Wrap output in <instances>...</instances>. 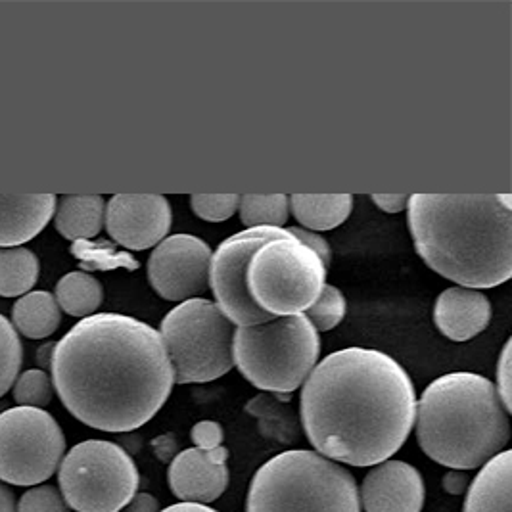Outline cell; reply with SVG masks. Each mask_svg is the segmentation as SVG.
<instances>
[{
    "label": "cell",
    "instance_id": "obj_1",
    "mask_svg": "<svg viewBox=\"0 0 512 512\" xmlns=\"http://www.w3.org/2000/svg\"><path fill=\"white\" fill-rule=\"evenodd\" d=\"M50 369L71 415L114 434L154 419L175 384L160 332L119 313H98L73 326L56 342Z\"/></svg>",
    "mask_w": 512,
    "mask_h": 512
},
{
    "label": "cell",
    "instance_id": "obj_2",
    "mask_svg": "<svg viewBox=\"0 0 512 512\" xmlns=\"http://www.w3.org/2000/svg\"><path fill=\"white\" fill-rule=\"evenodd\" d=\"M300 415L319 455L338 465L376 466L409 440L417 392L388 353L346 348L330 353L303 382Z\"/></svg>",
    "mask_w": 512,
    "mask_h": 512
},
{
    "label": "cell",
    "instance_id": "obj_3",
    "mask_svg": "<svg viewBox=\"0 0 512 512\" xmlns=\"http://www.w3.org/2000/svg\"><path fill=\"white\" fill-rule=\"evenodd\" d=\"M407 221L417 254L443 279L474 290L511 279V194H413Z\"/></svg>",
    "mask_w": 512,
    "mask_h": 512
},
{
    "label": "cell",
    "instance_id": "obj_4",
    "mask_svg": "<svg viewBox=\"0 0 512 512\" xmlns=\"http://www.w3.org/2000/svg\"><path fill=\"white\" fill-rule=\"evenodd\" d=\"M415 424L420 449L449 470L482 468L511 440L509 413L482 374L436 378L417 401Z\"/></svg>",
    "mask_w": 512,
    "mask_h": 512
},
{
    "label": "cell",
    "instance_id": "obj_5",
    "mask_svg": "<svg viewBox=\"0 0 512 512\" xmlns=\"http://www.w3.org/2000/svg\"><path fill=\"white\" fill-rule=\"evenodd\" d=\"M246 512H363L350 470L317 451L290 449L257 470Z\"/></svg>",
    "mask_w": 512,
    "mask_h": 512
},
{
    "label": "cell",
    "instance_id": "obj_6",
    "mask_svg": "<svg viewBox=\"0 0 512 512\" xmlns=\"http://www.w3.org/2000/svg\"><path fill=\"white\" fill-rule=\"evenodd\" d=\"M319 353V332L303 313L234 328L233 363L263 392H296L317 367Z\"/></svg>",
    "mask_w": 512,
    "mask_h": 512
},
{
    "label": "cell",
    "instance_id": "obj_7",
    "mask_svg": "<svg viewBox=\"0 0 512 512\" xmlns=\"http://www.w3.org/2000/svg\"><path fill=\"white\" fill-rule=\"evenodd\" d=\"M236 326L217 305L196 298L173 307L160 325L175 384H204L231 373Z\"/></svg>",
    "mask_w": 512,
    "mask_h": 512
},
{
    "label": "cell",
    "instance_id": "obj_8",
    "mask_svg": "<svg viewBox=\"0 0 512 512\" xmlns=\"http://www.w3.org/2000/svg\"><path fill=\"white\" fill-rule=\"evenodd\" d=\"M326 267L294 236L261 244L246 269V288L263 313L290 317L305 313L319 298Z\"/></svg>",
    "mask_w": 512,
    "mask_h": 512
},
{
    "label": "cell",
    "instance_id": "obj_9",
    "mask_svg": "<svg viewBox=\"0 0 512 512\" xmlns=\"http://www.w3.org/2000/svg\"><path fill=\"white\" fill-rule=\"evenodd\" d=\"M139 468L114 442L87 440L71 447L58 470V484L71 511H123L139 489Z\"/></svg>",
    "mask_w": 512,
    "mask_h": 512
},
{
    "label": "cell",
    "instance_id": "obj_10",
    "mask_svg": "<svg viewBox=\"0 0 512 512\" xmlns=\"http://www.w3.org/2000/svg\"><path fill=\"white\" fill-rule=\"evenodd\" d=\"M66 438L43 409L14 407L0 413V482L33 488L62 465Z\"/></svg>",
    "mask_w": 512,
    "mask_h": 512
},
{
    "label": "cell",
    "instance_id": "obj_11",
    "mask_svg": "<svg viewBox=\"0 0 512 512\" xmlns=\"http://www.w3.org/2000/svg\"><path fill=\"white\" fill-rule=\"evenodd\" d=\"M290 236L286 229H246L223 240L211 254L213 303L234 326L261 325L275 319L252 302L246 288V269L261 244Z\"/></svg>",
    "mask_w": 512,
    "mask_h": 512
},
{
    "label": "cell",
    "instance_id": "obj_12",
    "mask_svg": "<svg viewBox=\"0 0 512 512\" xmlns=\"http://www.w3.org/2000/svg\"><path fill=\"white\" fill-rule=\"evenodd\" d=\"M211 254L210 244L198 236H167L148 259V280L167 302L202 298L210 288Z\"/></svg>",
    "mask_w": 512,
    "mask_h": 512
},
{
    "label": "cell",
    "instance_id": "obj_13",
    "mask_svg": "<svg viewBox=\"0 0 512 512\" xmlns=\"http://www.w3.org/2000/svg\"><path fill=\"white\" fill-rule=\"evenodd\" d=\"M104 225L119 246L148 250L171 231V206L160 194H116L106 204Z\"/></svg>",
    "mask_w": 512,
    "mask_h": 512
},
{
    "label": "cell",
    "instance_id": "obj_14",
    "mask_svg": "<svg viewBox=\"0 0 512 512\" xmlns=\"http://www.w3.org/2000/svg\"><path fill=\"white\" fill-rule=\"evenodd\" d=\"M229 449L219 445L211 451L185 449L169 463V488L183 503L208 505L229 488Z\"/></svg>",
    "mask_w": 512,
    "mask_h": 512
},
{
    "label": "cell",
    "instance_id": "obj_15",
    "mask_svg": "<svg viewBox=\"0 0 512 512\" xmlns=\"http://www.w3.org/2000/svg\"><path fill=\"white\" fill-rule=\"evenodd\" d=\"M359 499L365 512H420L426 499L424 478L415 466L388 459L369 470Z\"/></svg>",
    "mask_w": 512,
    "mask_h": 512
},
{
    "label": "cell",
    "instance_id": "obj_16",
    "mask_svg": "<svg viewBox=\"0 0 512 512\" xmlns=\"http://www.w3.org/2000/svg\"><path fill=\"white\" fill-rule=\"evenodd\" d=\"M491 321V303L482 290L451 286L434 305V323L445 338L468 342L482 334Z\"/></svg>",
    "mask_w": 512,
    "mask_h": 512
},
{
    "label": "cell",
    "instance_id": "obj_17",
    "mask_svg": "<svg viewBox=\"0 0 512 512\" xmlns=\"http://www.w3.org/2000/svg\"><path fill=\"white\" fill-rule=\"evenodd\" d=\"M54 211V194H0V248L33 240L47 227Z\"/></svg>",
    "mask_w": 512,
    "mask_h": 512
},
{
    "label": "cell",
    "instance_id": "obj_18",
    "mask_svg": "<svg viewBox=\"0 0 512 512\" xmlns=\"http://www.w3.org/2000/svg\"><path fill=\"white\" fill-rule=\"evenodd\" d=\"M512 453L489 459L466 493L463 512H511Z\"/></svg>",
    "mask_w": 512,
    "mask_h": 512
},
{
    "label": "cell",
    "instance_id": "obj_19",
    "mask_svg": "<svg viewBox=\"0 0 512 512\" xmlns=\"http://www.w3.org/2000/svg\"><path fill=\"white\" fill-rule=\"evenodd\" d=\"M290 211L307 231H332L340 227L353 210L351 194H292Z\"/></svg>",
    "mask_w": 512,
    "mask_h": 512
},
{
    "label": "cell",
    "instance_id": "obj_20",
    "mask_svg": "<svg viewBox=\"0 0 512 512\" xmlns=\"http://www.w3.org/2000/svg\"><path fill=\"white\" fill-rule=\"evenodd\" d=\"M104 211L102 196H64L54 211L56 231L73 242L91 240L102 231Z\"/></svg>",
    "mask_w": 512,
    "mask_h": 512
},
{
    "label": "cell",
    "instance_id": "obj_21",
    "mask_svg": "<svg viewBox=\"0 0 512 512\" xmlns=\"http://www.w3.org/2000/svg\"><path fill=\"white\" fill-rule=\"evenodd\" d=\"M12 321L25 338L43 340L58 330L60 307L56 298L45 290L29 292L14 305Z\"/></svg>",
    "mask_w": 512,
    "mask_h": 512
},
{
    "label": "cell",
    "instance_id": "obj_22",
    "mask_svg": "<svg viewBox=\"0 0 512 512\" xmlns=\"http://www.w3.org/2000/svg\"><path fill=\"white\" fill-rule=\"evenodd\" d=\"M102 300V284L87 273L73 271L56 284V303L71 317H93L96 309L102 305Z\"/></svg>",
    "mask_w": 512,
    "mask_h": 512
},
{
    "label": "cell",
    "instance_id": "obj_23",
    "mask_svg": "<svg viewBox=\"0 0 512 512\" xmlns=\"http://www.w3.org/2000/svg\"><path fill=\"white\" fill-rule=\"evenodd\" d=\"M39 279V259L27 248H0V296L27 294Z\"/></svg>",
    "mask_w": 512,
    "mask_h": 512
},
{
    "label": "cell",
    "instance_id": "obj_24",
    "mask_svg": "<svg viewBox=\"0 0 512 512\" xmlns=\"http://www.w3.org/2000/svg\"><path fill=\"white\" fill-rule=\"evenodd\" d=\"M288 196L286 194H246L240 196L238 213L246 229H282L288 221Z\"/></svg>",
    "mask_w": 512,
    "mask_h": 512
},
{
    "label": "cell",
    "instance_id": "obj_25",
    "mask_svg": "<svg viewBox=\"0 0 512 512\" xmlns=\"http://www.w3.org/2000/svg\"><path fill=\"white\" fill-rule=\"evenodd\" d=\"M73 256L81 259V265L89 271H112L117 267H125L129 271L139 269V261L127 252H119L114 242L108 240H79L71 248Z\"/></svg>",
    "mask_w": 512,
    "mask_h": 512
},
{
    "label": "cell",
    "instance_id": "obj_26",
    "mask_svg": "<svg viewBox=\"0 0 512 512\" xmlns=\"http://www.w3.org/2000/svg\"><path fill=\"white\" fill-rule=\"evenodd\" d=\"M24 348L14 325L0 315V397L4 396L22 369Z\"/></svg>",
    "mask_w": 512,
    "mask_h": 512
},
{
    "label": "cell",
    "instance_id": "obj_27",
    "mask_svg": "<svg viewBox=\"0 0 512 512\" xmlns=\"http://www.w3.org/2000/svg\"><path fill=\"white\" fill-rule=\"evenodd\" d=\"M346 309L348 305L344 294L336 286L325 284L319 298L303 315L315 326L317 332H328L344 321Z\"/></svg>",
    "mask_w": 512,
    "mask_h": 512
},
{
    "label": "cell",
    "instance_id": "obj_28",
    "mask_svg": "<svg viewBox=\"0 0 512 512\" xmlns=\"http://www.w3.org/2000/svg\"><path fill=\"white\" fill-rule=\"evenodd\" d=\"M54 397V384L52 378L43 369L25 371L14 386V399L22 407L43 409Z\"/></svg>",
    "mask_w": 512,
    "mask_h": 512
},
{
    "label": "cell",
    "instance_id": "obj_29",
    "mask_svg": "<svg viewBox=\"0 0 512 512\" xmlns=\"http://www.w3.org/2000/svg\"><path fill=\"white\" fill-rule=\"evenodd\" d=\"M240 204L238 194H192L190 196V208L196 213V217L221 223L231 219Z\"/></svg>",
    "mask_w": 512,
    "mask_h": 512
},
{
    "label": "cell",
    "instance_id": "obj_30",
    "mask_svg": "<svg viewBox=\"0 0 512 512\" xmlns=\"http://www.w3.org/2000/svg\"><path fill=\"white\" fill-rule=\"evenodd\" d=\"M16 512H71L62 493L54 486H35L25 491Z\"/></svg>",
    "mask_w": 512,
    "mask_h": 512
},
{
    "label": "cell",
    "instance_id": "obj_31",
    "mask_svg": "<svg viewBox=\"0 0 512 512\" xmlns=\"http://www.w3.org/2000/svg\"><path fill=\"white\" fill-rule=\"evenodd\" d=\"M512 342L507 340L505 348L501 351V357L497 361V394L501 397L507 413H512V363H511Z\"/></svg>",
    "mask_w": 512,
    "mask_h": 512
},
{
    "label": "cell",
    "instance_id": "obj_32",
    "mask_svg": "<svg viewBox=\"0 0 512 512\" xmlns=\"http://www.w3.org/2000/svg\"><path fill=\"white\" fill-rule=\"evenodd\" d=\"M190 438H192V443L198 449L211 451V449L223 445L225 432H223V426L219 422H215V420H200V422H196L192 426Z\"/></svg>",
    "mask_w": 512,
    "mask_h": 512
},
{
    "label": "cell",
    "instance_id": "obj_33",
    "mask_svg": "<svg viewBox=\"0 0 512 512\" xmlns=\"http://www.w3.org/2000/svg\"><path fill=\"white\" fill-rule=\"evenodd\" d=\"M286 231L292 234L296 240H300L303 246H307L309 250H313L317 256L321 257V261L325 263L326 267H328V263H330V246H328V242H326L321 234L307 231V229H302V227H288Z\"/></svg>",
    "mask_w": 512,
    "mask_h": 512
},
{
    "label": "cell",
    "instance_id": "obj_34",
    "mask_svg": "<svg viewBox=\"0 0 512 512\" xmlns=\"http://www.w3.org/2000/svg\"><path fill=\"white\" fill-rule=\"evenodd\" d=\"M371 200L386 213H401L407 210V204H409L407 194H373Z\"/></svg>",
    "mask_w": 512,
    "mask_h": 512
},
{
    "label": "cell",
    "instance_id": "obj_35",
    "mask_svg": "<svg viewBox=\"0 0 512 512\" xmlns=\"http://www.w3.org/2000/svg\"><path fill=\"white\" fill-rule=\"evenodd\" d=\"M443 489L451 495H463L468 488V476L465 470H449L443 476Z\"/></svg>",
    "mask_w": 512,
    "mask_h": 512
},
{
    "label": "cell",
    "instance_id": "obj_36",
    "mask_svg": "<svg viewBox=\"0 0 512 512\" xmlns=\"http://www.w3.org/2000/svg\"><path fill=\"white\" fill-rule=\"evenodd\" d=\"M160 501L152 493H137L123 512H160Z\"/></svg>",
    "mask_w": 512,
    "mask_h": 512
},
{
    "label": "cell",
    "instance_id": "obj_37",
    "mask_svg": "<svg viewBox=\"0 0 512 512\" xmlns=\"http://www.w3.org/2000/svg\"><path fill=\"white\" fill-rule=\"evenodd\" d=\"M154 447H156V455L163 459V461H173L175 453H177V442L173 440V436H163L154 440Z\"/></svg>",
    "mask_w": 512,
    "mask_h": 512
},
{
    "label": "cell",
    "instance_id": "obj_38",
    "mask_svg": "<svg viewBox=\"0 0 512 512\" xmlns=\"http://www.w3.org/2000/svg\"><path fill=\"white\" fill-rule=\"evenodd\" d=\"M160 512H219L217 509H211L208 505H198V503H175L167 509Z\"/></svg>",
    "mask_w": 512,
    "mask_h": 512
},
{
    "label": "cell",
    "instance_id": "obj_39",
    "mask_svg": "<svg viewBox=\"0 0 512 512\" xmlns=\"http://www.w3.org/2000/svg\"><path fill=\"white\" fill-rule=\"evenodd\" d=\"M0 512H16L14 493L0 482Z\"/></svg>",
    "mask_w": 512,
    "mask_h": 512
},
{
    "label": "cell",
    "instance_id": "obj_40",
    "mask_svg": "<svg viewBox=\"0 0 512 512\" xmlns=\"http://www.w3.org/2000/svg\"><path fill=\"white\" fill-rule=\"evenodd\" d=\"M54 348H56V344H54V342H48V344H45L43 348H39V351H37V363H39L43 369L50 367Z\"/></svg>",
    "mask_w": 512,
    "mask_h": 512
}]
</instances>
